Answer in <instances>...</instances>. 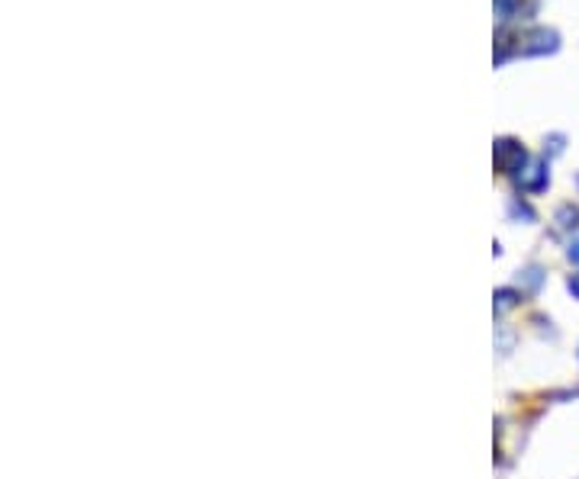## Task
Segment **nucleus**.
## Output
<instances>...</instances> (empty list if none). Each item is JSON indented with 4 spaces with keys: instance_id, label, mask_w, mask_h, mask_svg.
I'll use <instances>...</instances> for the list:
<instances>
[{
    "instance_id": "1",
    "label": "nucleus",
    "mask_w": 579,
    "mask_h": 479,
    "mask_svg": "<svg viewBox=\"0 0 579 479\" xmlns=\"http://www.w3.org/2000/svg\"><path fill=\"white\" fill-rule=\"evenodd\" d=\"M496 164H499V171H506V174L522 171L524 148L518 142H512V139H502V142H496Z\"/></svg>"
},
{
    "instance_id": "2",
    "label": "nucleus",
    "mask_w": 579,
    "mask_h": 479,
    "mask_svg": "<svg viewBox=\"0 0 579 479\" xmlns=\"http://www.w3.org/2000/svg\"><path fill=\"white\" fill-rule=\"evenodd\" d=\"M557 48V32L550 29H534L528 36V46H522L524 55H538V52H554Z\"/></svg>"
},
{
    "instance_id": "3",
    "label": "nucleus",
    "mask_w": 579,
    "mask_h": 479,
    "mask_svg": "<svg viewBox=\"0 0 579 479\" xmlns=\"http://www.w3.org/2000/svg\"><path fill=\"white\" fill-rule=\"evenodd\" d=\"M570 293L579 299V273H573V277H570Z\"/></svg>"
},
{
    "instance_id": "4",
    "label": "nucleus",
    "mask_w": 579,
    "mask_h": 479,
    "mask_svg": "<svg viewBox=\"0 0 579 479\" xmlns=\"http://www.w3.org/2000/svg\"><path fill=\"white\" fill-rule=\"evenodd\" d=\"M570 257H573V261H576V264H579V241H576V245H573V248H570Z\"/></svg>"
}]
</instances>
